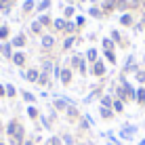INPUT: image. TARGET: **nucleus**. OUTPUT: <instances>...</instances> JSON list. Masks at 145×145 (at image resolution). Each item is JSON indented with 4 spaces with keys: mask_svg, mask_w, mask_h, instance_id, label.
<instances>
[{
    "mask_svg": "<svg viewBox=\"0 0 145 145\" xmlns=\"http://www.w3.org/2000/svg\"><path fill=\"white\" fill-rule=\"evenodd\" d=\"M32 7H34V2H32V0H27V2L23 4V8H25V11H29V8H32Z\"/></svg>",
    "mask_w": 145,
    "mask_h": 145,
    "instance_id": "6ab92c4d",
    "label": "nucleus"
},
{
    "mask_svg": "<svg viewBox=\"0 0 145 145\" xmlns=\"http://www.w3.org/2000/svg\"><path fill=\"white\" fill-rule=\"evenodd\" d=\"M95 74H97V76H103V74H105V65H103L101 61H97L95 63V69H93Z\"/></svg>",
    "mask_w": 145,
    "mask_h": 145,
    "instance_id": "f03ea898",
    "label": "nucleus"
},
{
    "mask_svg": "<svg viewBox=\"0 0 145 145\" xmlns=\"http://www.w3.org/2000/svg\"><path fill=\"white\" fill-rule=\"evenodd\" d=\"M137 101L141 103V105H145V86H141L137 91Z\"/></svg>",
    "mask_w": 145,
    "mask_h": 145,
    "instance_id": "7ed1b4c3",
    "label": "nucleus"
},
{
    "mask_svg": "<svg viewBox=\"0 0 145 145\" xmlns=\"http://www.w3.org/2000/svg\"><path fill=\"white\" fill-rule=\"evenodd\" d=\"M135 133H137V126H131V124H126V126L120 131V137H122V139H133Z\"/></svg>",
    "mask_w": 145,
    "mask_h": 145,
    "instance_id": "f257e3e1",
    "label": "nucleus"
},
{
    "mask_svg": "<svg viewBox=\"0 0 145 145\" xmlns=\"http://www.w3.org/2000/svg\"><path fill=\"white\" fill-rule=\"evenodd\" d=\"M0 145H2V143H0Z\"/></svg>",
    "mask_w": 145,
    "mask_h": 145,
    "instance_id": "b1692460",
    "label": "nucleus"
},
{
    "mask_svg": "<svg viewBox=\"0 0 145 145\" xmlns=\"http://www.w3.org/2000/svg\"><path fill=\"white\" fill-rule=\"evenodd\" d=\"M4 88H7V95H11V97H13V95H15V88L11 86V84H8V86H4Z\"/></svg>",
    "mask_w": 145,
    "mask_h": 145,
    "instance_id": "a211bd4d",
    "label": "nucleus"
},
{
    "mask_svg": "<svg viewBox=\"0 0 145 145\" xmlns=\"http://www.w3.org/2000/svg\"><path fill=\"white\" fill-rule=\"evenodd\" d=\"M105 55H107V59H109L112 63H116V55H114L112 51H105Z\"/></svg>",
    "mask_w": 145,
    "mask_h": 145,
    "instance_id": "4468645a",
    "label": "nucleus"
},
{
    "mask_svg": "<svg viewBox=\"0 0 145 145\" xmlns=\"http://www.w3.org/2000/svg\"><path fill=\"white\" fill-rule=\"evenodd\" d=\"M13 61L17 63V65H23V61H25V57H23L21 53H17V55H15V57H13Z\"/></svg>",
    "mask_w": 145,
    "mask_h": 145,
    "instance_id": "423d86ee",
    "label": "nucleus"
},
{
    "mask_svg": "<svg viewBox=\"0 0 145 145\" xmlns=\"http://www.w3.org/2000/svg\"><path fill=\"white\" fill-rule=\"evenodd\" d=\"M42 44H44V46H51V44H53V38H51V36H44V38H42Z\"/></svg>",
    "mask_w": 145,
    "mask_h": 145,
    "instance_id": "9b49d317",
    "label": "nucleus"
},
{
    "mask_svg": "<svg viewBox=\"0 0 145 145\" xmlns=\"http://www.w3.org/2000/svg\"><path fill=\"white\" fill-rule=\"evenodd\" d=\"M103 105H112V99H109V97H103Z\"/></svg>",
    "mask_w": 145,
    "mask_h": 145,
    "instance_id": "aec40b11",
    "label": "nucleus"
},
{
    "mask_svg": "<svg viewBox=\"0 0 145 145\" xmlns=\"http://www.w3.org/2000/svg\"><path fill=\"white\" fill-rule=\"evenodd\" d=\"M137 80L141 84H145V69H141V72H137Z\"/></svg>",
    "mask_w": 145,
    "mask_h": 145,
    "instance_id": "1a4fd4ad",
    "label": "nucleus"
},
{
    "mask_svg": "<svg viewBox=\"0 0 145 145\" xmlns=\"http://www.w3.org/2000/svg\"><path fill=\"white\" fill-rule=\"evenodd\" d=\"M48 4H51V0H42V2H40V7H38V11H44Z\"/></svg>",
    "mask_w": 145,
    "mask_h": 145,
    "instance_id": "f8f14e48",
    "label": "nucleus"
},
{
    "mask_svg": "<svg viewBox=\"0 0 145 145\" xmlns=\"http://www.w3.org/2000/svg\"><path fill=\"white\" fill-rule=\"evenodd\" d=\"M2 95H4V88H2V86H0V97H2Z\"/></svg>",
    "mask_w": 145,
    "mask_h": 145,
    "instance_id": "5701e85b",
    "label": "nucleus"
},
{
    "mask_svg": "<svg viewBox=\"0 0 145 145\" xmlns=\"http://www.w3.org/2000/svg\"><path fill=\"white\" fill-rule=\"evenodd\" d=\"M23 97H25V101H34V95H29V93H25Z\"/></svg>",
    "mask_w": 145,
    "mask_h": 145,
    "instance_id": "412c9836",
    "label": "nucleus"
},
{
    "mask_svg": "<svg viewBox=\"0 0 145 145\" xmlns=\"http://www.w3.org/2000/svg\"><path fill=\"white\" fill-rule=\"evenodd\" d=\"M112 105H114V109H116V112H122V109H124V103L120 101V99H116V101H114Z\"/></svg>",
    "mask_w": 145,
    "mask_h": 145,
    "instance_id": "0eeeda50",
    "label": "nucleus"
},
{
    "mask_svg": "<svg viewBox=\"0 0 145 145\" xmlns=\"http://www.w3.org/2000/svg\"><path fill=\"white\" fill-rule=\"evenodd\" d=\"M103 46H105V51H112V46H114V44H112V40H103Z\"/></svg>",
    "mask_w": 145,
    "mask_h": 145,
    "instance_id": "ddd939ff",
    "label": "nucleus"
},
{
    "mask_svg": "<svg viewBox=\"0 0 145 145\" xmlns=\"http://www.w3.org/2000/svg\"><path fill=\"white\" fill-rule=\"evenodd\" d=\"M13 42H15V46H23V42H25V38H23V36H17V38L13 40Z\"/></svg>",
    "mask_w": 145,
    "mask_h": 145,
    "instance_id": "6e6552de",
    "label": "nucleus"
},
{
    "mask_svg": "<svg viewBox=\"0 0 145 145\" xmlns=\"http://www.w3.org/2000/svg\"><path fill=\"white\" fill-rule=\"evenodd\" d=\"M55 27L57 29H65V21H63V19H57V21H55Z\"/></svg>",
    "mask_w": 145,
    "mask_h": 145,
    "instance_id": "9d476101",
    "label": "nucleus"
},
{
    "mask_svg": "<svg viewBox=\"0 0 145 145\" xmlns=\"http://www.w3.org/2000/svg\"><path fill=\"white\" fill-rule=\"evenodd\" d=\"M61 78H63V82H69V72H67V69H63Z\"/></svg>",
    "mask_w": 145,
    "mask_h": 145,
    "instance_id": "f3484780",
    "label": "nucleus"
},
{
    "mask_svg": "<svg viewBox=\"0 0 145 145\" xmlns=\"http://www.w3.org/2000/svg\"><path fill=\"white\" fill-rule=\"evenodd\" d=\"M88 59H91V61H95V59H97V51H95V48H91V51H88Z\"/></svg>",
    "mask_w": 145,
    "mask_h": 145,
    "instance_id": "2eb2a0df",
    "label": "nucleus"
},
{
    "mask_svg": "<svg viewBox=\"0 0 145 145\" xmlns=\"http://www.w3.org/2000/svg\"><path fill=\"white\" fill-rule=\"evenodd\" d=\"M101 116H103V118H109V116H112V112H109L107 107H103V109H101Z\"/></svg>",
    "mask_w": 145,
    "mask_h": 145,
    "instance_id": "dca6fc26",
    "label": "nucleus"
},
{
    "mask_svg": "<svg viewBox=\"0 0 145 145\" xmlns=\"http://www.w3.org/2000/svg\"><path fill=\"white\" fill-rule=\"evenodd\" d=\"M25 78H27V80H32V82H34V80H38V72H36V69H29V72L25 74Z\"/></svg>",
    "mask_w": 145,
    "mask_h": 145,
    "instance_id": "39448f33",
    "label": "nucleus"
},
{
    "mask_svg": "<svg viewBox=\"0 0 145 145\" xmlns=\"http://www.w3.org/2000/svg\"><path fill=\"white\" fill-rule=\"evenodd\" d=\"M7 34H8V32H7V27H2V29H0V38H4Z\"/></svg>",
    "mask_w": 145,
    "mask_h": 145,
    "instance_id": "4be33fe9",
    "label": "nucleus"
},
{
    "mask_svg": "<svg viewBox=\"0 0 145 145\" xmlns=\"http://www.w3.org/2000/svg\"><path fill=\"white\" fill-rule=\"evenodd\" d=\"M122 25H133V15H122Z\"/></svg>",
    "mask_w": 145,
    "mask_h": 145,
    "instance_id": "20e7f679",
    "label": "nucleus"
}]
</instances>
